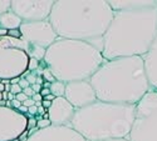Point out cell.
Segmentation results:
<instances>
[{"label":"cell","instance_id":"1","mask_svg":"<svg viewBox=\"0 0 157 141\" xmlns=\"http://www.w3.org/2000/svg\"><path fill=\"white\" fill-rule=\"evenodd\" d=\"M157 36V2L141 8L114 11L103 36L104 60L145 56Z\"/></svg>","mask_w":157,"mask_h":141},{"label":"cell","instance_id":"2","mask_svg":"<svg viewBox=\"0 0 157 141\" xmlns=\"http://www.w3.org/2000/svg\"><path fill=\"white\" fill-rule=\"evenodd\" d=\"M113 14L104 0H57L48 20L59 39L86 41L102 51Z\"/></svg>","mask_w":157,"mask_h":141},{"label":"cell","instance_id":"3","mask_svg":"<svg viewBox=\"0 0 157 141\" xmlns=\"http://www.w3.org/2000/svg\"><path fill=\"white\" fill-rule=\"evenodd\" d=\"M89 81L97 100L111 104L137 105L151 91L142 56L106 60Z\"/></svg>","mask_w":157,"mask_h":141},{"label":"cell","instance_id":"4","mask_svg":"<svg viewBox=\"0 0 157 141\" xmlns=\"http://www.w3.org/2000/svg\"><path fill=\"white\" fill-rule=\"evenodd\" d=\"M136 118V105L111 104L97 100L75 110L71 127L87 141L128 139Z\"/></svg>","mask_w":157,"mask_h":141},{"label":"cell","instance_id":"5","mask_svg":"<svg viewBox=\"0 0 157 141\" xmlns=\"http://www.w3.org/2000/svg\"><path fill=\"white\" fill-rule=\"evenodd\" d=\"M43 61L57 81L68 84L89 80L106 60L89 43L58 39L47 49Z\"/></svg>","mask_w":157,"mask_h":141},{"label":"cell","instance_id":"6","mask_svg":"<svg viewBox=\"0 0 157 141\" xmlns=\"http://www.w3.org/2000/svg\"><path fill=\"white\" fill-rule=\"evenodd\" d=\"M27 50L28 44L21 37H0V81L21 78L28 71L30 58Z\"/></svg>","mask_w":157,"mask_h":141},{"label":"cell","instance_id":"7","mask_svg":"<svg viewBox=\"0 0 157 141\" xmlns=\"http://www.w3.org/2000/svg\"><path fill=\"white\" fill-rule=\"evenodd\" d=\"M129 141H157V91H148L136 105Z\"/></svg>","mask_w":157,"mask_h":141},{"label":"cell","instance_id":"8","mask_svg":"<svg viewBox=\"0 0 157 141\" xmlns=\"http://www.w3.org/2000/svg\"><path fill=\"white\" fill-rule=\"evenodd\" d=\"M28 131V115L0 106V141H17Z\"/></svg>","mask_w":157,"mask_h":141},{"label":"cell","instance_id":"9","mask_svg":"<svg viewBox=\"0 0 157 141\" xmlns=\"http://www.w3.org/2000/svg\"><path fill=\"white\" fill-rule=\"evenodd\" d=\"M53 5L54 0H11L10 10L23 23L44 21L49 19Z\"/></svg>","mask_w":157,"mask_h":141},{"label":"cell","instance_id":"10","mask_svg":"<svg viewBox=\"0 0 157 141\" xmlns=\"http://www.w3.org/2000/svg\"><path fill=\"white\" fill-rule=\"evenodd\" d=\"M19 30L21 33V40L28 45H35L44 49H48L59 39L49 20L23 23Z\"/></svg>","mask_w":157,"mask_h":141},{"label":"cell","instance_id":"11","mask_svg":"<svg viewBox=\"0 0 157 141\" xmlns=\"http://www.w3.org/2000/svg\"><path fill=\"white\" fill-rule=\"evenodd\" d=\"M64 97L75 109H83L97 101L96 91L89 80L73 81L65 84Z\"/></svg>","mask_w":157,"mask_h":141},{"label":"cell","instance_id":"12","mask_svg":"<svg viewBox=\"0 0 157 141\" xmlns=\"http://www.w3.org/2000/svg\"><path fill=\"white\" fill-rule=\"evenodd\" d=\"M24 141H87L71 126H54L39 129Z\"/></svg>","mask_w":157,"mask_h":141},{"label":"cell","instance_id":"13","mask_svg":"<svg viewBox=\"0 0 157 141\" xmlns=\"http://www.w3.org/2000/svg\"><path fill=\"white\" fill-rule=\"evenodd\" d=\"M48 119L54 126H71L75 109L65 97H56L52 101V106L47 110Z\"/></svg>","mask_w":157,"mask_h":141},{"label":"cell","instance_id":"14","mask_svg":"<svg viewBox=\"0 0 157 141\" xmlns=\"http://www.w3.org/2000/svg\"><path fill=\"white\" fill-rule=\"evenodd\" d=\"M147 78L151 85V90L157 91V36L148 53L143 56Z\"/></svg>","mask_w":157,"mask_h":141},{"label":"cell","instance_id":"15","mask_svg":"<svg viewBox=\"0 0 157 141\" xmlns=\"http://www.w3.org/2000/svg\"><path fill=\"white\" fill-rule=\"evenodd\" d=\"M21 24H23V20L11 10L0 14V29L2 30H6V31L18 30Z\"/></svg>","mask_w":157,"mask_h":141},{"label":"cell","instance_id":"16","mask_svg":"<svg viewBox=\"0 0 157 141\" xmlns=\"http://www.w3.org/2000/svg\"><path fill=\"white\" fill-rule=\"evenodd\" d=\"M50 94L54 95L56 97H64V93H65V84L62 81H54L49 86Z\"/></svg>","mask_w":157,"mask_h":141},{"label":"cell","instance_id":"17","mask_svg":"<svg viewBox=\"0 0 157 141\" xmlns=\"http://www.w3.org/2000/svg\"><path fill=\"white\" fill-rule=\"evenodd\" d=\"M21 78H24L25 80H27L29 84H30V86L32 85H34V84H36V81H38V79L40 78V76H38V74H36V71H27L25 72Z\"/></svg>","mask_w":157,"mask_h":141},{"label":"cell","instance_id":"18","mask_svg":"<svg viewBox=\"0 0 157 141\" xmlns=\"http://www.w3.org/2000/svg\"><path fill=\"white\" fill-rule=\"evenodd\" d=\"M43 79H44V81H47V83H54V81H57L56 80V78L53 76V74L50 72V70L48 69V68H45L44 69V72H43Z\"/></svg>","mask_w":157,"mask_h":141},{"label":"cell","instance_id":"19","mask_svg":"<svg viewBox=\"0 0 157 141\" xmlns=\"http://www.w3.org/2000/svg\"><path fill=\"white\" fill-rule=\"evenodd\" d=\"M52 126V122L49 119H40V120H38L36 121V127L38 129H47V127Z\"/></svg>","mask_w":157,"mask_h":141},{"label":"cell","instance_id":"20","mask_svg":"<svg viewBox=\"0 0 157 141\" xmlns=\"http://www.w3.org/2000/svg\"><path fill=\"white\" fill-rule=\"evenodd\" d=\"M10 10V0H0V14Z\"/></svg>","mask_w":157,"mask_h":141},{"label":"cell","instance_id":"21","mask_svg":"<svg viewBox=\"0 0 157 141\" xmlns=\"http://www.w3.org/2000/svg\"><path fill=\"white\" fill-rule=\"evenodd\" d=\"M39 65H40V61H38L36 59H29V65H28V71H35Z\"/></svg>","mask_w":157,"mask_h":141},{"label":"cell","instance_id":"22","mask_svg":"<svg viewBox=\"0 0 157 141\" xmlns=\"http://www.w3.org/2000/svg\"><path fill=\"white\" fill-rule=\"evenodd\" d=\"M10 93H11V94H14V95H18V94L23 93V89L19 86V84H17V85H11Z\"/></svg>","mask_w":157,"mask_h":141},{"label":"cell","instance_id":"23","mask_svg":"<svg viewBox=\"0 0 157 141\" xmlns=\"http://www.w3.org/2000/svg\"><path fill=\"white\" fill-rule=\"evenodd\" d=\"M34 127H36V120L34 118H30L28 116V131L34 129Z\"/></svg>","mask_w":157,"mask_h":141},{"label":"cell","instance_id":"24","mask_svg":"<svg viewBox=\"0 0 157 141\" xmlns=\"http://www.w3.org/2000/svg\"><path fill=\"white\" fill-rule=\"evenodd\" d=\"M35 105V101L32 99V97H28L27 100H25L24 102H23V106H25V108H32V106H34Z\"/></svg>","mask_w":157,"mask_h":141},{"label":"cell","instance_id":"25","mask_svg":"<svg viewBox=\"0 0 157 141\" xmlns=\"http://www.w3.org/2000/svg\"><path fill=\"white\" fill-rule=\"evenodd\" d=\"M23 93L27 95V97H33V96L35 95V93H34V90L32 89V86H29V87H27V89H24Z\"/></svg>","mask_w":157,"mask_h":141},{"label":"cell","instance_id":"26","mask_svg":"<svg viewBox=\"0 0 157 141\" xmlns=\"http://www.w3.org/2000/svg\"><path fill=\"white\" fill-rule=\"evenodd\" d=\"M19 86L23 89V90H24V89H27V87H29L30 86V84L27 81V80H25L24 78H21L20 79V81H19Z\"/></svg>","mask_w":157,"mask_h":141},{"label":"cell","instance_id":"27","mask_svg":"<svg viewBox=\"0 0 157 141\" xmlns=\"http://www.w3.org/2000/svg\"><path fill=\"white\" fill-rule=\"evenodd\" d=\"M21 105H23V104H21L20 101H18L17 99L11 101V108H13V109H15V110H18V109H19V108H20Z\"/></svg>","mask_w":157,"mask_h":141},{"label":"cell","instance_id":"28","mask_svg":"<svg viewBox=\"0 0 157 141\" xmlns=\"http://www.w3.org/2000/svg\"><path fill=\"white\" fill-rule=\"evenodd\" d=\"M28 115H32V116H34V115H38V108L34 105L32 108L28 109Z\"/></svg>","mask_w":157,"mask_h":141},{"label":"cell","instance_id":"29","mask_svg":"<svg viewBox=\"0 0 157 141\" xmlns=\"http://www.w3.org/2000/svg\"><path fill=\"white\" fill-rule=\"evenodd\" d=\"M15 99H17L18 101H20L21 104H23V102H24L25 100H27L28 97H27V95H25L24 93H20V94H18V95H17V97H15Z\"/></svg>","mask_w":157,"mask_h":141},{"label":"cell","instance_id":"30","mask_svg":"<svg viewBox=\"0 0 157 141\" xmlns=\"http://www.w3.org/2000/svg\"><path fill=\"white\" fill-rule=\"evenodd\" d=\"M32 99H33V100H34L35 102H42V101L44 100V97H43V96L40 95V93H38V94H35V95H34V96H33Z\"/></svg>","mask_w":157,"mask_h":141},{"label":"cell","instance_id":"31","mask_svg":"<svg viewBox=\"0 0 157 141\" xmlns=\"http://www.w3.org/2000/svg\"><path fill=\"white\" fill-rule=\"evenodd\" d=\"M42 106H43L45 110H48V109L52 106V101H49V100H43V101H42Z\"/></svg>","mask_w":157,"mask_h":141},{"label":"cell","instance_id":"32","mask_svg":"<svg viewBox=\"0 0 157 141\" xmlns=\"http://www.w3.org/2000/svg\"><path fill=\"white\" fill-rule=\"evenodd\" d=\"M32 89L34 90V93H35V94H38V93H40V90H42V85H39V84H34V85H32Z\"/></svg>","mask_w":157,"mask_h":141},{"label":"cell","instance_id":"33","mask_svg":"<svg viewBox=\"0 0 157 141\" xmlns=\"http://www.w3.org/2000/svg\"><path fill=\"white\" fill-rule=\"evenodd\" d=\"M50 94V90L49 89H47V87H42V90H40V95L43 96V97H45L47 95H49Z\"/></svg>","mask_w":157,"mask_h":141},{"label":"cell","instance_id":"34","mask_svg":"<svg viewBox=\"0 0 157 141\" xmlns=\"http://www.w3.org/2000/svg\"><path fill=\"white\" fill-rule=\"evenodd\" d=\"M18 111L21 112V114H24V115H28V108H25V106H23V105L18 109Z\"/></svg>","mask_w":157,"mask_h":141},{"label":"cell","instance_id":"35","mask_svg":"<svg viewBox=\"0 0 157 141\" xmlns=\"http://www.w3.org/2000/svg\"><path fill=\"white\" fill-rule=\"evenodd\" d=\"M15 97H17V95H14V94H11V93H9V94H8V101H13V100H15Z\"/></svg>","mask_w":157,"mask_h":141},{"label":"cell","instance_id":"36","mask_svg":"<svg viewBox=\"0 0 157 141\" xmlns=\"http://www.w3.org/2000/svg\"><path fill=\"white\" fill-rule=\"evenodd\" d=\"M54 99H56V96L52 95V94H49V95H47V96L44 97V100H49V101H53Z\"/></svg>","mask_w":157,"mask_h":141},{"label":"cell","instance_id":"37","mask_svg":"<svg viewBox=\"0 0 157 141\" xmlns=\"http://www.w3.org/2000/svg\"><path fill=\"white\" fill-rule=\"evenodd\" d=\"M8 94H9V93L3 91V100H4V101H8Z\"/></svg>","mask_w":157,"mask_h":141},{"label":"cell","instance_id":"38","mask_svg":"<svg viewBox=\"0 0 157 141\" xmlns=\"http://www.w3.org/2000/svg\"><path fill=\"white\" fill-rule=\"evenodd\" d=\"M5 90V85L2 83V81H0V93H3Z\"/></svg>","mask_w":157,"mask_h":141},{"label":"cell","instance_id":"39","mask_svg":"<svg viewBox=\"0 0 157 141\" xmlns=\"http://www.w3.org/2000/svg\"><path fill=\"white\" fill-rule=\"evenodd\" d=\"M107 141H129L128 139H116V140H107Z\"/></svg>","mask_w":157,"mask_h":141},{"label":"cell","instance_id":"40","mask_svg":"<svg viewBox=\"0 0 157 141\" xmlns=\"http://www.w3.org/2000/svg\"><path fill=\"white\" fill-rule=\"evenodd\" d=\"M3 100V93H0V101Z\"/></svg>","mask_w":157,"mask_h":141}]
</instances>
